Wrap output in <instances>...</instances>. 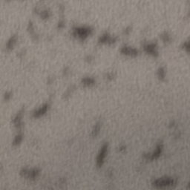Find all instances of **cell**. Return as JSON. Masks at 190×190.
<instances>
[{"label":"cell","instance_id":"cell-3","mask_svg":"<svg viewBox=\"0 0 190 190\" xmlns=\"http://www.w3.org/2000/svg\"><path fill=\"white\" fill-rule=\"evenodd\" d=\"M47 109H48V105H43L42 107H41L40 109H39L37 111H36L35 112H34V116L35 117H41L42 115H43L44 114H45V112L47 111Z\"/></svg>","mask_w":190,"mask_h":190},{"label":"cell","instance_id":"cell-4","mask_svg":"<svg viewBox=\"0 0 190 190\" xmlns=\"http://www.w3.org/2000/svg\"><path fill=\"white\" fill-rule=\"evenodd\" d=\"M21 140H22V136L21 135L17 136L15 140H14V141H13V144H14V145H17V144L20 143Z\"/></svg>","mask_w":190,"mask_h":190},{"label":"cell","instance_id":"cell-1","mask_svg":"<svg viewBox=\"0 0 190 190\" xmlns=\"http://www.w3.org/2000/svg\"><path fill=\"white\" fill-rule=\"evenodd\" d=\"M106 146H103V148H102L101 149V152H100V154L98 155V158H97V165L99 166H102V164H103V160H104V158H105V153H106Z\"/></svg>","mask_w":190,"mask_h":190},{"label":"cell","instance_id":"cell-5","mask_svg":"<svg viewBox=\"0 0 190 190\" xmlns=\"http://www.w3.org/2000/svg\"><path fill=\"white\" fill-rule=\"evenodd\" d=\"M99 129H100V127H99V126L97 125V126L95 127V128L94 129V131H93V135L96 136L98 132H99Z\"/></svg>","mask_w":190,"mask_h":190},{"label":"cell","instance_id":"cell-2","mask_svg":"<svg viewBox=\"0 0 190 190\" xmlns=\"http://www.w3.org/2000/svg\"><path fill=\"white\" fill-rule=\"evenodd\" d=\"M38 171L36 169L31 170V171H29V170H24V175L25 177H28V178H35V177L37 176L38 175Z\"/></svg>","mask_w":190,"mask_h":190}]
</instances>
